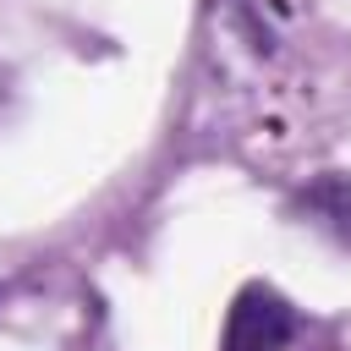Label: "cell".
I'll return each instance as SVG.
<instances>
[{
	"label": "cell",
	"mask_w": 351,
	"mask_h": 351,
	"mask_svg": "<svg viewBox=\"0 0 351 351\" xmlns=\"http://www.w3.org/2000/svg\"><path fill=\"white\" fill-rule=\"evenodd\" d=\"M285 329H291L285 302L269 296V291H247V296L236 302V313H230V340H225V351H274V346L285 340Z\"/></svg>",
	"instance_id": "cell-1"
}]
</instances>
